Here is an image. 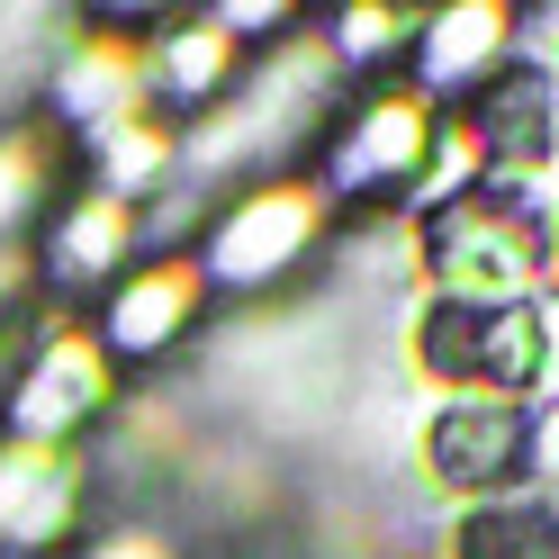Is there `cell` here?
I'll use <instances>...</instances> for the list:
<instances>
[{
    "mask_svg": "<svg viewBox=\"0 0 559 559\" xmlns=\"http://www.w3.org/2000/svg\"><path fill=\"white\" fill-rule=\"evenodd\" d=\"M406 361L451 397L523 406L559 379V317L542 298H425L406 325Z\"/></svg>",
    "mask_w": 559,
    "mask_h": 559,
    "instance_id": "6da1fadb",
    "label": "cell"
},
{
    "mask_svg": "<svg viewBox=\"0 0 559 559\" xmlns=\"http://www.w3.org/2000/svg\"><path fill=\"white\" fill-rule=\"evenodd\" d=\"M415 253H425L433 298H542L550 199H533L523 181L451 190L415 217Z\"/></svg>",
    "mask_w": 559,
    "mask_h": 559,
    "instance_id": "7a4b0ae2",
    "label": "cell"
},
{
    "mask_svg": "<svg viewBox=\"0 0 559 559\" xmlns=\"http://www.w3.org/2000/svg\"><path fill=\"white\" fill-rule=\"evenodd\" d=\"M461 145L497 171V181H533L559 154V73L542 55H506L487 82L461 99Z\"/></svg>",
    "mask_w": 559,
    "mask_h": 559,
    "instance_id": "3957f363",
    "label": "cell"
},
{
    "mask_svg": "<svg viewBox=\"0 0 559 559\" xmlns=\"http://www.w3.org/2000/svg\"><path fill=\"white\" fill-rule=\"evenodd\" d=\"M425 478L451 497H523L533 487V415L497 397H451L425 415Z\"/></svg>",
    "mask_w": 559,
    "mask_h": 559,
    "instance_id": "277c9868",
    "label": "cell"
},
{
    "mask_svg": "<svg viewBox=\"0 0 559 559\" xmlns=\"http://www.w3.org/2000/svg\"><path fill=\"white\" fill-rule=\"evenodd\" d=\"M118 397V361L99 353V334H37L27 361L10 379V442H37V451H63L99 406Z\"/></svg>",
    "mask_w": 559,
    "mask_h": 559,
    "instance_id": "5b68a950",
    "label": "cell"
},
{
    "mask_svg": "<svg viewBox=\"0 0 559 559\" xmlns=\"http://www.w3.org/2000/svg\"><path fill=\"white\" fill-rule=\"evenodd\" d=\"M325 235V190H307V181H262V190H243L217 235H207V253H199V280H226V289H271L289 262H307V243Z\"/></svg>",
    "mask_w": 559,
    "mask_h": 559,
    "instance_id": "8992f818",
    "label": "cell"
},
{
    "mask_svg": "<svg viewBox=\"0 0 559 559\" xmlns=\"http://www.w3.org/2000/svg\"><path fill=\"white\" fill-rule=\"evenodd\" d=\"M433 163V99L425 91H370L343 118L334 154H325V190L343 199H379V190H415Z\"/></svg>",
    "mask_w": 559,
    "mask_h": 559,
    "instance_id": "52a82bcc",
    "label": "cell"
},
{
    "mask_svg": "<svg viewBox=\"0 0 559 559\" xmlns=\"http://www.w3.org/2000/svg\"><path fill=\"white\" fill-rule=\"evenodd\" d=\"M82 523V461L37 442H0V550L46 559Z\"/></svg>",
    "mask_w": 559,
    "mask_h": 559,
    "instance_id": "ba28073f",
    "label": "cell"
},
{
    "mask_svg": "<svg viewBox=\"0 0 559 559\" xmlns=\"http://www.w3.org/2000/svg\"><path fill=\"white\" fill-rule=\"evenodd\" d=\"M199 307H207V280L199 262H145V271H127V289L109 298V317H99V353H127V361H163L171 343H181L199 325Z\"/></svg>",
    "mask_w": 559,
    "mask_h": 559,
    "instance_id": "9c48e42d",
    "label": "cell"
},
{
    "mask_svg": "<svg viewBox=\"0 0 559 559\" xmlns=\"http://www.w3.org/2000/svg\"><path fill=\"white\" fill-rule=\"evenodd\" d=\"M135 253V207L109 199V190H82V199H63L46 235H37V262L55 289H99V280H118Z\"/></svg>",
    "mask_w": 559,
    "mask_h": 559,
    "instance_id": "30bf717a",
    "label": "cell"
},
{
    "mask_svg": "<svg viewBox=\"0 0 559 559\" xmlns=\"http://www.w3.org/2000/svg\"><path fill=\"white\" fill-rule=\"evenodd\" d=\"M145 55L127 46V27L118 37H82L73 55L55 63V82H46V99H55V118L63 127H82V135H109V127H127L135 118V99H145Z\"/></svg>",
    "mask_w": 559,
    "mask_h": 559,
    "instance_id": "8fae6325",
    "label": "cell"
},
{
    "mask_svg": "<svg viewBox=\"0 0 559 559\" xmlns=\"http://www.w3.org/2000/svg\"><path fill=\"white\" fill-rule=\"evenodd\" d=\"M145 73H154L171 99H226V91L243 82V55H235V37L217 27V10H207V19H154Z\"/></svg>",
    "mask_w": 559,
    "mask_h": 559,
    "instance_id": "7c38bea8",
    "label": "cell"
},
{
    "mask_svg": "<svg viewBox=\"0 0 559 559\" xmlns=\"http://www.w3.org/2000/svg\"><path fill=\"white\" fill-rule=\"evenodd\" d=\"M506 10H442V19H415V46H425V82L433 91H469V82H487L506 63Z\"/></svg>",
    "mask_w": 559,
    "mask_h": 559,
    "instance_id": "4fadbf2b",
    "label": "cell"
},
{
    "mask_svg": "<svg viewBox=\"0 0 559 559\" xmlns=\"http://www.w3.org/2000/svg\"><path fill=\"white\" fill-rule=\"evenodd\" d=\"M451 559H559V514L523 487V497H487L451 523Z\"/></svg>",
    "mask_w": 559,
    "mask_h": 559,
    "instance_id": "5bb4252c",
    "label": "cell"
},
{
    "mask_svg": "<svg viewBox=\"0 0 559 559\" xmlns=\"http://www.w3.org/2000/svg\"><path fill=\"white\" fill-rule=\"evenodd\" d=\"M63 181V135L55 127H0V243L27 235L55 207Z\"/></svg>",
    "mask_w": 559,
    "mask_h": 559,
    "instance_id": "9a60e30c",
    "label": "cell"
},
{
    "mask_svg": "<svg viewBox=\"0 0 559 559\" xmlns=\"http://www.w3.org/2000/svg\"><path fill=\"white\" fill-rule=\"evenodd\" d=\"M171 163H181V145H171L154 118H127V127H109V135H91V171H99L91 190H109V199H127V207L145 199Z\"/></svg>",
    "mask_w": 559,
    "mask_h": 559,
    "instance_id": "2e32d148",
    "label": "cell"
},
{
    "mask_svg": "<svg viewBox=\"0 0 559 559\" xmlns=\"http://www.w3.org/2000/svg\"><path fill=\"white\" fill-rule=\"evenodd\" d=\"M82 559H171V542L154 533V523H118V533H99Z\"/></svg>",
    "mask_w": 559,
    "mask_h": 559,
    "instance_id": "e0dca14e",
    "label": "cell"
},
{
    "mask_svg": "<svg viewBox=\"0 0 559 559\" xmlns=\"http://www.w3.org/2000/svg\"><path fill=\"white\" fill-rule=\"evenodd\" d=\"M550 271H559V199H550Z\"/></svg>",
    "mask_w": 559,
    "mask_h": 559,
    "instance_id": "ac0fdd59",
    "label": "cell"
}]
</instances>
